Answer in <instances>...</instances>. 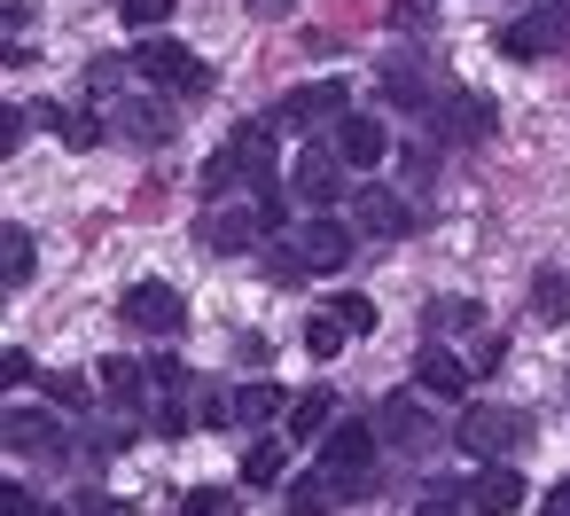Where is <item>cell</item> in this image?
Returning <instances> with one entry per match:
<instances>
[{
    "instance_id": "12",
    "label": "cell",
    "mask_w": 570,
    "mask_h": 516,
    "mask_svg": "<svg viewBox=\"0 0 570 516\" xmlns=\"http://www.w3.org/2000/svg\"><path fill=\"white\" fill-rule=\"evenodd\" d=\"M492 126H500V110H492L484 95H445V103H438V134H445V142H484Z\"/></svg>"
},
{
    "instance_id": "33",
    "label": "cell",
    "mask_w": 570,
    "mask_h": 516,
    "mask_svg": "<svg viewBox=\"0 0 570 516\" xmlns=\"http://www.w3.org/2000/svg\"><path fill=\"white\" fill-rule=\"evenodd\" d=\"M149 376H157V383H165V391H180V383H188V368H180V360H173V352H165V360H149Z\"/></svg>"
},
{
    "instance_id": "22",
    "label": "cell",
    "mask_w": 570,
    "mask_h": 516,
    "mask_svg": "<svg viewBox=\"0 0 570 516\" xmlns=\"http://www.w3.org/2000/svg\"><path fill=\"white\" fill-rule=\"evenodd\" d=\"M344 337H352V329H344L336 313H313V321H305V352H313V360H336Z\"/></svg>"
},
{
    "instance_id": "14",
    "label": "cell",
    "mask_w": 570,
    "mask_h": 516,
    "mask_svg": "<svg viewBox=\"0 0 570 516\" xmlns=\"http://www.w3.org/2000/svg\"><path fill=\"white\" fill-rule=\"evenodd\" d=\"M422 430H430V422H422V399H414V391H391V399L375 407V438H383V446H422Z\"/></svg>"
},
{
    "instance_id": "7",
    "label": "cell",
    "mask_w": 570,
    "mask_h": 516,
    "mask_svg": "<svg viewBox=\"0 0 570 516\" xmlns=\"http://www.w3.org/2000/svg\"><path fill=\"white\" fill-rule=\"evenodd\" d=\"M118 321H126V329L173 337V329H180V290H173V282H134V290L118 298Z\"/></svg>"
},
{
    "instance_id": "8",
    "label": "cell",
    "mask_w": 570,
    "mask_h": 516,
    "mask_svg": "<svg viewBox=\"0 0 570 516\" xmlns=\"http://www.w3.org/2000/svg\"><path fill=\"white\" fill-rule=\"evenodd\" d=\"M282 118H289V126H336V118H352V103H344V79H313V87H289Z\"/></svg>"
},
{
    "instance_id": "3",
    "label": "cell",
    "mask_w": 570,
    "mask_h": 516,
    "mask_svg": "<svg viewBox=\"0 0 570 516\" xmlns=\"http://www.w3.org/2000/svg\"><path fill=\"white\" fill-rule=\"evenodd\" d=\"M375 415H352V422H336L328 438H321V469H336V477H352L360 493L375 485Z\"/></svg>"
},
{
    "instance_id": "19",
    "label": "cell",
    "mask_w": 570,
    "mask_h": 516,
    "mask_svg": "<svg viewBox=\"0 0 570 516\" xmlns=\"http://www.w3.org/2000/svg\"><path fill=\"white\" fill-rule=\"evenodd\" d=\"M141 383H157V376H149L141 360H118V352L102 360V391H110L118 407H134V399H141Z\"/></svg>"
},
{
    "instance_id": "6",
    "label": "cell",
    "mask_w": 570,
    "mask_h": 516,
    "mask_svg": "<svg viewBox=\"0 0 570 516\" xmlns=\"http://www.w3.org/2000/svg\"><path fill=\"white\" fill-rule=\"evenodd\" d=\"M406 227H414V212H406V196H399V188H375V181H367V188L352 196V235L391 243V235H406Z\"/></svg>"
},
{
    "instance_id": "4",
    "label": "cell",
    "mask_w": 570,
    "mask_h": 516,
    "mask_svg": "<svg viewBox=\"0 0 570 516\" xmlns=\"http://www.w3.org/2000/svg\"><path fill=\"white\" fill-rule=\"evenodd\" d=\"M453 438L469 446V454H515L523 438H531V422L515 415V407H461V422H453Z\"/></svg>"
},
{
    "instance_id": "26",
    "label": "cell",
    "mask_w": 570,
    "mask_h": 516,
    "mask_svg": "<svg viewBox=\"0 0 570 516\" xmlns=\"http://www.w3.org/2000/svg\"><path fill=\"white\" fill-rule=\"evenodd\" d=\"M173 516H235V493H219V485H196V493H180V508Z\"/></svg>"
},
{
    "instance_id": "11",
    "label": "cell",
    "mask_w": 570,
    "mask_h": 516,
    "mask_svg": "<svg viewBox=\"0 0 570 516\" xmlns=\"http://www.w3.org/2000/svg\"><path fill=\"white\" fill-rule=\"evenodd\" d=\"M0 438H9L17 454H63V422L48 407H9V422H0Z\"/></svg>"
},
{
    "instance_id": "10",
    "label": "cell",
    "mask_w": 570,
    "mask_h": 516,
    "mask_svg": "<svg viewBox=\"0 0 570 516\" xmlns=\"http://www.w3.org/2000/svg\"><path fill=\"white\" fill-rule=\"evenodd\" d=\"M344 500H360V485L336 477V469H305V477L289 485V516H328V508H344Z\"/></svg>"
},
{
    "instance_id": "18",
    "label": "cell",
    "mask_w": 570,
    "mask_h": 516,
    "mask_svg": "<svg viewBox=\"0 0 570 516\" xmlns=\"http://www.w3.org/2000/svg\"><path fill=\"white\" fill-rule=\"evenodd\" d=\"M48 126H56L71 149H102V142H110V118H102V110H48Z\"/></svg>"
},
{
    "instance_id": "16",
    "label": "cell",
    "mask_w": 570,
    "mask_h": 516,
    "mask_svg": "<svg viewBox=\"0 0 570 516\" xmlns=\"http://www.w3.org/2000/svg\"><path fill=\"white\" fill-rule=\"evenodd\" d=\"M469 500H476V516H508V508H515V500H523V477H515V469H508V461H500V469H492V461H484V469H476V477H469Z\"/></svg>"
},
{
    "instance_id": "27",
    "label": "cell",
    "mask_w": 570,
    "mask_h": 516,
    "mask_svg": "<svg viewBox=\"0 0 570 516\" xmlns=\"http://www.w3.org/2000/svg\"><path fill=\"white\" fill-rule=\"evenodd\" d=\"M118 17H126L134 32H157V25L173 17V0H118Z\"/></svg>"
},
{
    "instance_id": "36",
    "label": "cell",
    "mask_w": 570,
    "mask_h": 516,
    "mask_svg": "<svg viewBox=\"0 0 570 516\" xmlns=\"http://www.w3.org/2000/svg\"><path fill=\"white\" fill-rule=\"evenodd\" d=\"M547 516H570V477H562V485L547 493Z\"/></svg>"
},
{
    "instance_id": "15",
    "label": "cell",
    "mask_w": 570,
    "mask_h": 516,
    "mask_svg": "<svg viewBox=\"0 0 570 516\" xmlns=\"http://www.w3.org/2000/svg\"><path fill=\"white\" fill-rule=\"evenodd\" d=\"M414 383H422L430 399H453V391H469V368H461L445 344H422V352H414Z\"/></svg>"
},
{
    "instance_id": "32",
    "label": "cell",
    "mask_w": 570,
    "mask_h": 516,
    "mask_svg": "<svg viewBox=\"0 0 570 516\" xmlns=\"http://www.w3.org/2000/svg\"><path fill=\"white\" fill-rule=\"evenodd\" d=\"M48 391H56V407H87V399H95V391H87V376H56Z\"/></svg>"
},
{
    "instance_id": "13",
    "label": "cell",
    "mask_w": 570,
    "mask_h": 516,
    "mask_svg": "<svg viewBox=\"0 0 570 516\" xmlns=\"http://www.w3.org/2000/svg\"><path fill=\"white\" fill-rule=\"evenodd\" d=\"M336 173H344L336 149H305V157L289 165V196H297V204H336Z\"/></svg>"
},
{
    "instance_id": "30",
    "label": "cell",
    "mask_w": 570,
    "mask_h": 516,
    "mask_svg": "<svg viewBox=\"0 0 570 516\" xmlns=\"http://www.w3.org/2000/svg\"><path fill=\"white\" fill-rule=\"evenodd\" d=\"M118 79H134V64H95V71H87V95H95V103H110V95H118Z\"/></svg>"
},
{
    "instance_id": "38",
    "label": "cell",
    "mask_w": 570,
    "mask_h": 516,
    "mask_svg": "<svg viewBox=\"0 0 570 516\" xmlns=\"http://www.w3.org/2000/svg\"><path fill=\"white\" fill-rule=\"evenodd\" d=\"M539 9H547V17H570V0H539Z\"/></svg>"
},
{
    "instance_id": "25",
    "label": "cell",
    "mask_w": 570,
    "mask_h": 516,
    "mask_svg": "<svg viewBox=\"0 0 570 516\" xmlns=\"http://www.w3.org/2000/svg\"><path fill=\"white\" fill-rule=\"evenodd\" d=\"M414 516H476V500H469V485H430Z\"/></svg>"
},
{
    "instance_id": "1",
    "label": "cell",
    "mask_w": 570,
    "mask_h": 516,
    "mask_svg": "<svg viewBox=\"0 0 570 516\" xmlns=\"http://www.w3.org/2000/svg\"><path fill=\"white\" fill-rule=\"evenodd\" d=\"M266 173H274V142H266V126H243V134L204 165V188L219 196L227 181H250V196H274V188H266Z\"/></svg>"
},
{
    "instance_id": "28",
    "label": "cell",
    "mask_w": 570,
    "mask_h": 516,
    "mask_svg": "<svg viewBox=\"0 0 570 516\" xmlns=\"http://www.w3.org/2000/svg\"><path fill=\"white\" fill-rule=\"evenodd\" d=\"M24 282H32V235L9 227V290H24Z\"/></svg>"
},
{
    "instance_id": "37",
    "label": "cell",
    "mask_w": 570,
    "mask_h": 516,
    "mask_svg": "<svg viewBox=\"0 0 570 516\" xmlns=\"http://www.w3.org/2000/svg\"><path fill=\"white\" fill-rule=\"evenodd\" d=\"M250 9H258V17H289V9H297V0H250Z\"/></svg>"
},
{
    "instance_id": "2",
    "label": "cell",
    "mask_w": 570,
    "mask_h": 516,
    "mask_svg": "<svg viewBox=\"0 0 570 516\" xmlns=\"http://www.w3.org/2000/svg\"><path fill=\"white\" fill-rule=\"evenodd\" d=\"M134 71H141V79H157L165 95H204V87H212L204 56H188L180 40H157V32H149V40L134 48Z\"/></svg>"
},
{
    "instance_id": "9",
    "label": "cell",
    "mask_w": 570,
    "mask_h": 516,
    "mask_svg": "<svg viewBox=\"0 0 570 516\" xmlns=\"http://www.w3.org/2000/svg\"><path fill=\"white\" fill-rule=\"evenodd\" d=\"M328 149H336L352 173H375V165L391 157V134H383L375 118H360V110H352V118H336V142H328Z\"/></svg>"
},
{
    "instance_id": "17",
    "label": "cell",
    "mask_w": 570,
    "mask_h": 516,
    "mask_svg": "<svg viewBox=\"0 0 570 516\" xmlns=\"http://www.w3.org/2000/svg\"><path fill=\"white\" fill-rule=\"evenodd\" d=\"M282 422H289V438H305V446H313V438H328V430H336V399H328V391H305V399H289V415H282Z\"/></svg>"
},
{
    "instance_id": "24",
    "label": "cell",
    "mask_w": 570,
    "mask_h": 516,
    "mask_svg": "<svg viewBox=\"0 0 570 516\" xmlns=\"http://www.w3.org/2000/svg\"><path fill=\"white\" fill-rule=\"evenodd\" d=\"M243 485H282V446H274V438H258V446L243 454Z\"/></svg>"
},
{
    "instance_id": "29",
    "label": "cell",
    "mask_w": 570,
    "mask_h": 516,
    "mask_svg": "<svg viewBox=\"0 0 570 516\" xmlns=\"http://www.w3.org/2000/svg\"><path fill=\"white\" fill-rule=\"evenodd\" d=\"M328 313H336L344 329H375V298H360V290H344V298H336Z\"/></svg>"
},
{
    "instance_id": "34",
    "label": "cell",
    "mask_w": 570,
    "mask_h": 516,
    "mask_svg": "<svg viewBox=\"0 0 570 516\" xmlns=\"http://www.w3.org/2000/svg\"><path fill=\"white\" fill-rule=\"evenodd\" d=\"M0 508H9V516H32V493H24V485L9 477V485H0Z\"/></svg>"
},
{
    "instance_id": "21",
    "label": "cell",
    "mask_w": 570,
    "mask_h": 516,
    "mask_svg": "<svg viewBox=\"0 0 570 516\" xmlns=\"http://www.w3.org/2000/svg\"><path fill=\"white\" fill-rule=\"evenodd\" d=\"M110 134H134V142H157V134H165V110H149V103H118V118H110Z\"/></svg>"
},
{
    "instance_id": "5",
    "label": "cell",
    "mask_w": 570,
    "mask_h": 516,
    "mask_svg": "<svg viewBox=\"0 0 570 516\" xmlns=\"http://www.w3.org/2000/svg\"><path fill=\"white\" fill-rule=\"evenodd\" d=\"M344 259H352V220L313 212V220L297 227V266H305V274H336Z\"/></svg>"
},
{
    "instance_id": "31",
    "label": "cell",
    "mask_w": 570,
    "mask_h": 516,
    "mask_svg": "<svg viewBox=\"0 0 570 516\" xmlns=\"http://www.w3.org/2000/svg\"><path fill=\"white\" fill-rule=\"evenodd\" d=\"M531 305L562 321V305H570V290H562V274H539V282H531Z\"/></svg>"
},
{
    "instance_id": "35",
    "label": "cell",
    "mask_w": 570,
    "mask_h": 516,
    "mask_svg": "<svg viewBox=\"0 0 570 516\" xmlns=\"http://www.w3.org/2000/svg\"><path fill=\"white\" fill-rule=\"evenodd\" d=\"M79 516H126V508H118L110 493H87V500H79Z\"/></svg>"
},
{
    "instance_id": "23",
    "label": "cell",
    "mask_w": 570,
    "mask_h": 516,
    "mask_svg": "<svg viewBox=\"0 0 570 516\" xmlns=\"http://www.w3.org/2000/svg\"><path fill=\"white\" fill-rule=\"evenodd\" d=\"M235 415H243V422H274V415H289V399H282L274 383H243V399H235Z\"/></svg>"
},
{
    "instance_id": "20",
    "label": "cell",
    "mask_w": 570,
    "mask_h": 516,
    "mask_svg": "<svg viewBox=\"0 0 570 516\" xmlns=\"http://www.w3.org/2000/svg\"><path fill=\"white\" fill-rule=\"evenodd\" d=\"M500 48H508V56H547V48H554V17H523V25H508Z\"/></svg>"
}]
</instances>
